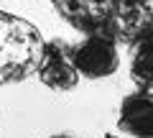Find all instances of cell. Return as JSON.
I'll list each match as a JSON object with an SVG mask.
<instances>
[{"label":"cell","mask_w":153,"mask_h":138,"mask_svg":"<svg viewBox=\"0 0 153 138\" xmlns=\"http://www.w3.org/2000/svg\"><path fill=\"white\" fill-rule=\"evenodd\" d=\"M64 18L115 41L153 39V0H56Z\"/></svg>","instance_id":"cell-1"},{"label":"cell","mask_w":153,"mask_h":138,"mask_svg":"<svg viewBox=\"0 0 153 138\" xmlns=\"http://www.w3.org/2000/svg\"><path fill=\"white\" fill-rule=\"evenodd\" d=\"M44 39L33 23L0 10V84H16L38 72Z\"/></svg>","instance_id":"cell-2"},{"label":"cell","mask_w":153,"mask_h":138,"mask_svg":"<svg viewBox=\"0 0 153 138\" xmlns=\"http://www.w3.org/2000/svg\"><path fill=\"white\" fill-rule=\"evenodd\" d=\"M69 61L76 69V74L87 79L110 77L120 66L117 46H115V41L105 39V36H87L84 41L74 44L69 51Z\"/></svg>","instance_id":"cell-3"},{"label":"cell","mask_w":153,"mask_h":138,"mask_svg":"<svg viewBox=\"0 0 153 138\" xmlns=\"http://www.w3.org/2000/svg\"><path fill=\"white\" fill-rule=\"evenodd\" d=\"M71 46L66 41H44V59L38 66V79L56 92H69L76 87L79 74L69 61Z\"/></svg>","instance_id":"cell-4"},{"label":"cell","mask_w":153,"mask_h":138,"mask_svg":"<svg viewBox=\"0 0 153 138\" xmlns=\"http://www.w3.org/2000/svg\"><path fill=\"white\" fill-rule=\"evenodd\" d=\"M117 128L133 138H153V95L148 90L128 95L120 102Z\"/></svg>","instance_id":"cell-5"},{"label":"cell","mask_w":153,"mask_h":138,"mask_svg":"<svg viewBox=\"0 0 153 138\" xmlns=\"http://www.w3.org/2000/svg\"><path fill=\"white\" fill-rule=\"evenodd\" d=\"M130 74L138 87H143V90L153 87V39L135 44L133 61H130Z\"/></svg>","instance_id":"cell-6"},{"label":"cell","mask_w":153,"mask_h":138,"mask_svg":"<svg viewBox=\"0 0 153 138\" xmlns=\"http://www.w3.org/2000/svg\"><path fill=\"white\" fill-rule=\"evenodd\" d=\"M51 138H74V136H66V133H56V136H51Z\"/></svg>","instance_id":"cell-7"},{"label":"cell","mask_w":153,"mask_h":138,"mask_svg":"<svg viewBox=\"0 0 153 138\" xmlns=\"http://www.w3.org/2000/svg\"><path fill=\"white\" fill-rule=\"evenodd\" d=\"M105 138H117V136H105Z\"/></svg>","instance_id":"cell-8"}]
</instances>
